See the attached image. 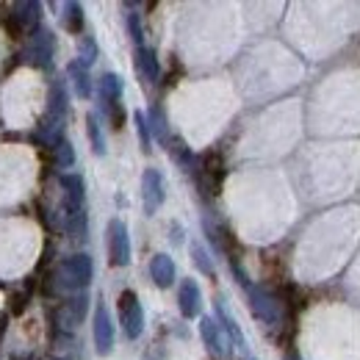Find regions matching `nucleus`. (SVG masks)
I'll return each instance as SVG.
<instances>
[{"mask_svg":"<svg viewBox=\"0 0 360 360\" xmlns=\"http://www.w3.org/2000/svg\"><path fill=\"white\" fill-rule=\"evenodd\" d=\"M91 258L86 252H78V255H70L58 264V269L53 274L56 280V288L61 291H84L86 285L91 283Z\"/></svg>","mask_w":360,"mask_h":360,"instance_id":"nucleus-1","label":"nucleus"},{"mask_svg":"<svg viewBox=\"0 0 360 360\" xmlns=\"http://www.w3.org/2000/svg\"><path fill=\"white\" fill-rule=\"evenodd\" d=\"M233 271H236L238 283L244 285V291H247V297H250L252 314L258 316L261 321H266V324H280V319H283V305H280V300H277L271 291H266V288L252 285V283L247 280V274L238 269V266H233Z\"/></svg>","mask_w":360,"mask_h":360,"instance_id":"nucleus-2","label":"nucleus"},{"mask_svg":"<svg viewBox=\"0 0 360 360\" xmlns=\"http://www.w3.org/2000/svg\"><path fill=\"white\" fill-rule=\"evenodd\" d=\"M120 321H122V330L131 341L139 338L141 330H144V311H141V302H139L136 291H131V288L120 294Z\"/></svg>","mask_w":360,"mask_h":360,"instance_id":"nucleus-3","label":"nucleus"},{"mask_svg":"<svg viewBox=\"0 0 360 360\" xmlns=\"http://www.w3.org/2000/svg\"><path fill=\"white\" fill-rule=\"evenodd\" d=\"M108 258H111V266H128L131 264L128 227L120 219H111V225H108Z\"/></svg>","mask_w":360,"mask_h":360,"instance_id":"nucleus-4","label":"nucleus"},{"mask_svg":"<svg viewBox=\"0 0 360 360\" xmlns=\"http://www.w3.org/2000/svg\"><path fill=\"white\" fill-rule=\"evenodd\" d=\"M164 197H167V191H164V178H161V172L158 169H144V175H141V202H144V214H155L161 205H164Z\"/></svg>","mask_w":360,"mask_h":360,"instance_id":"nucleus-5","label":"nucleus"},{"mask_svg":"<svg viewBox=\"0 0 360 360\" xmlns=\"http://www.w3.org/2000/svg\"><path fill=\"white\" fill-rule=\"evenodd\" d=\"M53 50H56L53 34H50L47 28H37V31L31 34V45L25 50V58H28L34 67L47 70V67L53 64Z\"/></svg>","mask_w":360,"mask_h":360,"instance_id":"nucleus-6","label":"nucleus"},{"mask_svg":"<svg viewBox=\"0 0 360 360\" xmlns=\"http://www.w3.org/2000/svg\"><path fill=\"white\" fill-rule=\"evenodd\" d=\"M200 335H202V341H205V347H208V352H211L214 358H225L227 333L222 330V324H219L217 319L202 316V319H200Z\"/></svg>","mask_w":360,"mask_h":360,"instance_id":"nucleus-7","label":"nucleus"},{"mask_svg":"<svg viewBox=\"0 0 360 360\" xmlns=\"http://www.w3.org/2000/svg\"><path fill=\"white\" fill-rule=\"evenodd\" d=\"M94 349L97 355H111L114 349V324H111L105 305H97L94 311Z\"/></svg>","mask_w":360,"mask_h":360,"instance_id":"nucleus-8","label":"nucleus"},{"mask_svg":"<svg viewBox=\"0 0 360 360\" xmlns=\"http://www.w3.org/2000/svg\"><path fill=\"white\" fill-rule=\"evenodd\" d=\"M39 11H42V6L34 0V3H14L11 8H8V20L17 25V28H22V31H37L39 28Z\"/></svg>","mask_w":360,"mask_h":360,"instance_id":"nucleus-9","label":"nucleus"},{"mask_svg":"<svg viewBox=\"0 0 360 360\" xmlns=\"http://www.w3.org/2000/svg\"><path fill=\"white\" fill-rule=\"evenodd\" d=\"M178 305H180V314L186 316V319H194V316L200 314V308H202V294H200L197 280H183V283H180Z\"/></svg>","mask_w":360,"mask_h":360,"instance_id":"nucleus-10","label":"nucleus"},{"mask_svg":"<svg viewBox=\"0 0 360 360\" xmlns=\"http://www.w3.org/2000/svg\"><path fill=\"white\" fill-rule=\"evenodd\" d=\"M136 72L144 84H155L161 75V64L150 47H136Z\"/></svg>","mask_w":360,"mask_h":360,"instance_id":"nucleus-11","label":"nucleus"},{"mask_svg":"<svg viewBox=\"0 0 360 360\" xmlns=\"http://www.w3.org/2000/svg\"><path fill=\"white\" fill-rule=\"evenodd\" d=\"M150 277H153V283L158 288H169L175 283V261L169 255H164V252L153 255V261H150Z\"/></svg>","mask_w":360,"mask_h":360,"instance_id":"nucleus-12","label":"nucleus"},{"mask_svg":"<svg viewBox=\"0 0 360 360\" xmlns=\"http://www.w3.org/2000/svg\"><path fill=\"white\" fill-rule=\"evenodd\" d=\"M97 91H100V100H103L105 108H108V105H117L120 97H122V78L114 75V72H105V75L97 81Z\"/></svg>","mask_w":360,"mask_h":360,"instance_id":"nucleus-13","label":"nucleus"},{"mask_svg":"<svg viewBox=\"0 0 360 360\" xmlns=\"http://www.w3.org/2000/svg\"><path fill=\"white\" fill-rule=\"evenodd\" d=\"M47 117L50 120H61L64 122V114H67V86L64 81H53L50 86V100H47Z\"/></svg>","mask_w":360,"mask_h":360,"instance_id":"nucleus-14","label":"nucleus"},{"mask_svg":"<svg viewBox=\"0 0 360 360\" xmlns=\"http://www.w3.org/2000/svg\"><path fill=\"white\" fill-rule=\"evenodd\" d=\"M61 188H64V194H67V205H72V208H84V191H86V186H84V178L81 175H61Z\"/></svg>","mask_w":360,"mask_h":360,"instance_id":"nucleus-15","label":"nucleus"},{"mask_svg":"<svg viewBox=\"0 0 360 360\" xmlns=\"http://www.w3.org/2000/svg\"><path fill=\"white\" fill-rule=\"evenodd\" d=\"M86 294H78L75 300H70L64 308H61V324L67 327V330H72V327H78V321L84 319L86 314Z\"/></svg>","mask_w":360,"mask_h":360,"instance_id":"nucleus-16","label":"nucleus"},{"mask_svg":"<svg viewBox=\"0 0 360 360\" xmlns=\"http://www.w3.org/2000/svg\"><path fill=\"white\" fill-rule=\"evenodd\" d=\"M217 321L222 324V330L227 333V338H230V341L244 352V347H247V344H244V335H241L238 324L233 321V316L227 314V308H225V302H222V300H217Z\"/></svg>","mask_w":360,"mask_h":360,"instance_id":"nucleus-17","label":"nucleus"},{"mask_svg":"<svg viewBox=\"0 0 360 360\" xmlns=\"http://www.w3.org/2000/svg\"><path fill=\"white\" fill-rule=\"evenodd\" d=\"M67 75H70V81H72V86H75V94L78 97H89L91 94V78H89V70L81 64V61H72L70 67H67Z\"/></svg>","mask_w":360,"mask_h":360,"instance_id":"nucleus-18","label":"nucleus"},{"mask_svg":"<svg viewBox=\"0 0 360 360\" xmlns=\"http://www.w3.org/2000/svg\"><path fill=\"white\" fill-rule=\"evenodd\" d=\"M64 28L70 34H81L84 31V6L81 3H67L64 6Z\"/></svg>","mask_w":360,"mask_h":360,"instance_id":"nucleus-19","label":"nucleus"},{"mask_svg":"<svg viewBox=\"0 0 360 360\" xmlns=\"http://www.w3.org/2000/svg\"><path fill=\"white\" fill-rule=\"evenodd\" d=\"M147 125H150V134H155L158 141H169L167 117H164V111H161L158 105H153V108H150V114H147Z\"/></svg>","mask_w":360,"mask_h":360,"instance_id":"nucleus-20","label":"nucleus"},{"mask_svg":"<svg viewBox=\"0 0 360 360\" xmlns=\"http://www.w3.org/2000/svg\"><path fill=\"white\" fill-rule=\"evenodd\" d=\"M86 131H89V141H91L94 155H105V139H103V131H100L97 114H89V117H86Z\"/></svg>","mask_w":360,"mask_h":360,"instance_id":"nucleus-21","label":"nucleus"},{"mask_svg":"<svg viewBox=\"0 0 360 360\" xmlns=\"http://www.w3.org/2000/svg\"><path fill=\"white\" fill-rule=\"evenodd\" d=\"M53 150H56V164H58L61 169H67V167H72V164H75V150H72V144H70L67 139H61Z\"/></svg>","mask_w":360,"mask_h":360,"instance_id":"nucleus-22","label":"nucleus"},{"mask_svg":"<svg viewBox=\"0 0 360 360\" xmlns=\"http://www.w3.org/2000/svg\"><path fill=\"white\" fill-rule=\"evenodd\" d=\"M134 122H136V134H139V141H141V150H144V153H150V125H147V114L136 111Z\"/></svg>","mask_w":360,"mask_h":360,"instance_id":"nucleus-23","label":"nucleus"},{"mask_svg":"<svg viewBox=\"0 0 360 360\" xmlns=\"http://www.w3.org/2000/svg\"><path fill=\"white\" fill-rule=\"evenodd\" d=\"M191 255H194V264L202 274H214V264H211V258H208L202 244H191Z\"/></svg>","mask_w":360,"mask_h":360,"instance_id":"nucleus-24","label":"nucleus"},{"mask_svg":"<svg viewBox=\"0 0 360 360\" xmlns=\"http://www.w3.org/2000/svg\"><path fill=\"white\" fill-rule=\"evenodd\" d=\"M125 22H128V31H131V39L141 47V39H144V31H141V17L136 11H128L125 14Z\"/></svg>","mask_w":360,"mask_h":360,"instance_id":"nucleus-25","label":"nucleus"},{"mask_svg":"<svg viewBox=\"0 0 360 360\" xmlns=\"http://www.w3.org/2000/svg\"><path fill=\"white\" fill-rule=\"evenodd\" d=\"M94 58H97V45H94L91 39H84V45H81V58H78V61H81L84 67H89Z\"/></svg>","mask_w":360,"mask_h":360,"instance_id":"nucleus-26","label":"nucleus"}]
</instances>
